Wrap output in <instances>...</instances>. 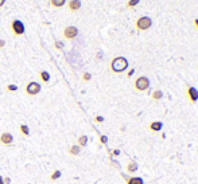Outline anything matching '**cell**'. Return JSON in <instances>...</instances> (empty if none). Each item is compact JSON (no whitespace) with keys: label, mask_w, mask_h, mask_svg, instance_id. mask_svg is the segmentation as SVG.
<instances>
[{"label":"cell","mask_w":198,"mask_h":184,"mask_svg":"<svg viewBox=\"0 0 198 184\" xmlns=\"http://www.w3.org/2000/svg\"><path fill=\"white\" fill-rule=\"evenodd\" d=\"M94 120V122H99V124H101V122H104V117L102 116H96L93 118Z\"/></svg>","instance_id":"cell-24"},{"label":"cell","mask_w":198,"mask_h":184,"mask_svg":"<svg viewBox=\"0 0 198 184\" xmlns=\"http://www.w3.org/2000/svg\"><path fill=\"white\" fill-rule=\"evenodd\" d=\"M77 142H78L77 145H80V146H86V144H88V136H85V135L80 136V137H78V140H77Z\"/></svg>","instance_id":"cell-18"},{"label":"cell","mask_w":198,"mask_h":184,"mask_svg":"<svg viewBox=\"0 0 198 184\" xmlns=\"http://www.w3.org/2000/svg\"><path fill=\"white\" fill-rule=\"evenodd\" d=\"M11 30H12V32H14V35H16V36L23 35L24 31H26L23 22H20L19 19H14L11 22Z\"/></svg>","instance_id":"cell-4"},{"label":"cell","mask_w":198,"mask_h":184,"mask_svg":"<svg viewBox=\"0 0 198 184\" xmlns=\"http://www.w3.org/2000/svg\"><path fill=\"white\" fill-rule=\"evenodd\" d=\"M134 87L137 90V92H146V90L150 87V79L144 75L137 77L134 82Z\"/></svg>","instance_id":"cell-3"},{"label":"cell","mask_w":198,"mask_h":184,"mask_svg":"<svg viewBox=\"0 0 198 184\" xmlns=\"http://www.w3.org/2000/svg\"><path fill=\"white\" fill-rule=\"evenodd\" d=\"M194 27H196V30H198V19H194Z\"/></svg>","instance_id":"cell-31"},{"label":"cell","mask_w":198,"mask_h":184,"mask_svg":"<svg viewBox=\"0 0 198 184\" xmlns=\"http://www.w3.org/2000/svg\"><path fill=\"white\" fill-rule=\"evenodd\" d=\"M3 182H4V184H9L11 183V179L9 177H3Z\"/></svg>","instance_id":"cell-28"},{"label":"cell","mask_w":198,"mask_h":184,"mask_svg":"<svg viewBox=\"0 0 198 184\" xmlns=\"http://www.w3.org/2000/svg\"><path fill=\"white\" fill-rule=\"evenodd\" d=\"M100 142H101L102 145H105L106 142H108V136H105V135H101V136H100Z\"/></svg>","instance_id":"cell-22"},{"label":"cell","mask_w":198,"mask_h":184,"mask_svg":"<svg viewBox=\"0 0 198 184\" xmlns=\"http://www.w3.org/2000/svg\"><path fill=\"white\" fill-rule=\"evenodd\" d=\"M0 184H4V182H3V176L0 175Z\"/></svg>","instance_id":"cell-33"},{"label":"cell","mask_w":198,"mask_h":184,"mask_svg":"<svg viewBox=\"0 0 198 184\" xmlns=\"http://www.w3.org/2000/svg\"><path fill=\"white\" fill-rule=\"evenodd\" d=\"M0 94H2V90H0Z\"/></svg>","instance_id":"cell-34"},{"label":"cell","mask_w":198,"mask_h":184,"mask_svg":"<svg viewBox=\"0 0 198 184\" xmlns=\"http://www.w3.org/2000/svg\"><path fill=\"white\" fill-rule=\"evenodd\" d=\"M163 128V122L162 121H152V122L148 125V129L151 132H160Z\"/></svg>","instance_id":"cell-10"},{"label":"cell","mask_w":198,"mask_h":184,"mask_svg":"<svg viewBox=\"0 0 198 184\" xmlns=\"http://www.w3.org/2000/svg\"><path fill=\"white\" fill-rule=\"evenodd\" d=\"M186 94H187V98H189V101L190 102H197L198 101V90L194 86H189L187 87Z\"/></svg>","instance_id":"cell-7"},{"label":"cell","mask_w":198,"mask_h":184,"mask_svg":"<svg viewBox=\"0 0 198 184\" xmlns=\"http://www.w3.org/2000/svg\"><path fill=\"white\" fill-rule=\"evenodd\" d=\"M127 184H144V180L139 176H132L127 179Z\"/></svg>","instance_id":"cell-12"},{"label":"cell","mask_w":198,"mask_h":184,"mask_svg":"<svg viewBox=\"0 0 198 184\" xmlns=\"http://www.w3.org/2000/svg\"><path fill=\"white\" fill-rule=\"evenodd\" d=\"M151 26H152V19L150 16H140L135 23V27L139 31H147L151 28Z\"/></svg>","instance_id":"cell-2"},{"label":"cell","mask_w":198,"mask_h":184,"mask_svg":"<svg viewBox=\"0 0 198 184\" xmlns=\"http://www.w3.org/2000/svg\"><path fill=\"white\" fill-rule=\"evenodd\" d=\"M61 175H62L61 171H54L53 175L50 176V179H51V180H57V179H59V177H61Z\"/></svg>","instance_id":"cell-20"},{"label":"cell","mask_w":198,"mask_h":184,"mask_svg":"<svg viewBox=\"0 0 198 184\" xmlns=\"http://www.w3.org/2000/svg\"><path fill=\"white\" fill-rule=\"evenodd\" d=\"M4 4H5V0H0V8H2Z\"/></svg>","instance_id":"cell-32"},{"label":"cell","mask_w":198,"mask_h":184,"mask_svg":"<svg viewBox=\"0 0 198 184\" xmlns=\"http://www.w3.org/2000/svg\"><path fill=\"white\" fill-rule=\"evenodd\" d=\"M135 74V69H131V70H128V73H127V77L128 78H131L132 75Z\"/></svg>","instance_id":"cell-26"},{"label":"cell","mask_w":198,"mask_h":184,"mask_svg":"<svg viewBox=\"0 0 198 184\" xmlns=\"http://www.w3.org/2000/svg\"><path fill=\"white\" fill-rule=\"evenodd\" d=\"M4 46H5V40L0 39V49H2V47H4Z\"/></svg>","instance_id":"cell-29"},{"label":"cell","mask_w":198,"mask_h":184,"mask_svg":"<svg viewBox=\"0 0 198 184\" xmlns=\"http://www.w3.org/2000/svg\"><path fill=\"white\" fill-rule=\"evenodd\" d=\"M120 155V149H113L112 151V156H119Z\"/></svg>","instance_id":"cell-27"},{"label":"cell","mask_w":198,"mask_h":184,"mask_svg":"<svg viewBox=\"0 0 198 184\" xmlns=\"http://www.w3.org/2000/svg\"><path fill=\"white\" fill-rule=\"evenodd\" d=\"M54 46H55V47L58 49V50H62V49H64V43L59 42V40H57V42L54 43Z\"/></svg>","instance_id":"cell-25"},{"label":"cell","mask_w":198,"mask_h":184,"mask_svg":"<svg viewBox=\"0 0 198 184\" xmlns=\"http://www.w3.org/2000/svg\"><path fill=\"white\" fill-rule=\"evenodd\" d=\"M81 7H82L81 0H69V2H68V8H69V11H71V12L80 11Z\"/></svg>","instance_id":"cell-8"},{"label":"cell","mask_w":198,"mask_h":184,"mask_svg":"<svg viewBox=\"0 0 198 184\" xmlns=\"http://www.w3.org/2000/svg\"><path fill=\"white\" fill-rule=\"evenodd\" d=\"M90 79H92V74H90V73H84L82 74V81H85V82H89Z\"/></svg>","instance_id":"cell-21"},{"label":"cell","mask_w":198,"mask_h":184,"mask_svg":"<svg viewBox=\"0 0 198 184\" xmlns=\"http://www.w3.org/2000/svg\"><path fill=\"white\" fill-rule=\"evenodd\" d=\"M77 35H78V28L75 26H68L64 30V38L68 39V40L74 39Z\"/></svg>","instance_id":"cell-6"},{"label":"cell","mask_w":198,"mask_h":184,"mask_svg":"<svg viewBox=\"0 0 198 184\" xmlns=\"http://www.w3.org/2000/svg\"><path fill=\"white\" fill-rule=\"evenodd\" d=\"M80 152H81V146L77 145V144H75V145H71L70 148H69V153H70L71 156H77L78 153H80Z\"/></svg>","instance_id":"cell-15"},{"label":"cell","mask_w":198,"mask_h":184,"mask_svg":"<svg viewBox=\"0 0 198 184\" xmlns=\"http://www.w3.org/2000/svg\"><path fill=\"white\" fill-rule=\"evenodd\" d=\"M139 3H140V0H130V2L127 3V7L128 8H134V7H136Z\"/></svg>","instance_id":"cell-19"},{"label":"cell","mask_w":198,"mask_h":184,"mask_svg":"<svg viewBox=\"0 0 198 184\" xmlns=\"http://www.w3.org/2000/svg\"><path fill=\"white\" fill-rule=\"evenodd\" d=\"M112 164H113V165H115V167H116V168H120V165H119V163H117V161H115V160H112Z\"/></svg>","instance_id":"cell-30"},{"label":"cell","mask_w":198,"mask_h":184,"mask_svg":"<svg viewBox=\"0 0 198 184\" xmlns=\"http://www.w3.org/2000/svg\"><path fill=\"white\" fill-rule=\"evenodd\" d=\"M139 169V165L136 164V161H130L127 164V172L128 173H136V171Z\"/></svg>","instance_id":"cell-11"},{"label":"cell","mask_w":198,"mask_h":184,"mask_svg":"<svg viewBox=\"0 0 198 184\" xmlns=\"http://www.w3.org/2000/svg\"><path fill=\"white\" fill-rule=\"evenodd\" d=\"M40 83L35 82V81H33V82H28L27 86H26V93L27 95H31V97H34V95L39 94L40 93Z\"/></svg>","instance_id":"cell-5"},{"label":"cell","mask_w":198,"mask_h":184,"mask_svg":"<svg viewBox=\"0 0 198 184\" xmlns=\"http://www.w3.org/2000/svg\"><path fill=\"white\" fill-rule=\"evenodd\" d=\"M128 69V59L125 57H115L111 61V70L116 74L124 73Z\"/></svg>","instance_id":"cell-1"},{"label":"cell","mask_w":198,"mask_h":184,"mask_svg":"<svg viewBox=\"0 0 198 184\" xmlns=\"http://www.w3.org/2000/svg\"><path fill=\"white\" fill-rule=\"evenodd\" d=\"M7 90H8V92H16L18 86L16 85H7Z\"/></svg>","instance_id":"cell-23"},{"label":"cell","mask_w":198,"mask_h":184,"mask_svg":"<svg viewBox=\"0 0 198 184\" xmlns=\"http://www.w3.org/2000/svg\"><path fill=\"white\" fill-rule=\"evenodd\" d=\"M151 98H152L154 101H159V99L163 98V92L162 90H154L152 94H151Z\"/></svg>","instance_id":"cell-14"},{"label":"cell","mask_w":198,"mask_h":184,"mask_svg":"<svg viewBox=\"0 0 198 184\" xmlns=\"http://www.w3.org/2000/svg\"><path fill=\"white\" fill-rule=\"evenodd\" d=\"M19 130H20L22 135L24 136H30V128L26 124H22V125H19Z\"/></svg>","instance_id":"cell-16"},{"label":"cell","mask_w":198,"mask_h":184,"mask_svg":"<svg viewBox=\"0 0 198 184\" xmlns=\"http://www.w3.org/2000/svg\"><path fill=\"white\" fill-rule=\"evenodd\" d=\"M50 4L54 8H61L66 4V0H50Z\"/></svg>","instance_id":"cell-13"},{"label":"cell","mask_w":198,"mask_h":184,"mask_svg":"<svg viewBox=\"0 0 198 184\" xmlns=\"http://www.w3.org/2000/svg\"><path fill=\"white\" fill-rule=\"evenodd\" d=\"M12 141H14V136H12L9 132L2 133V136H0V142H2V144H4V145H11Z\"/></svg>","instance_id":"cell-9"},{"label":"cell","mask_w":198,"mask_h":184,"mask_svg":"<svg viewBox=\"0 0 198 184\" xmlns=\"http://www.w3.org/2000/svg\"><path fill=\"white\" fill-rule=\"evenodd\" d=\"M39 78L43 81V82H49V81H50V74H49V71H45V70L39 71Z\"/></svg>","instance_id":"cell-17"}]
</instances>
